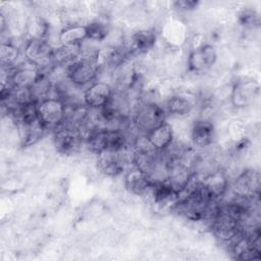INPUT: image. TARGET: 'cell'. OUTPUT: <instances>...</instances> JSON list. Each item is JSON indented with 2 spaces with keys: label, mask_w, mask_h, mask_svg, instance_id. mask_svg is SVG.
Here are the masks:
<instances>
[{
  "label": "cell",
  "mask_w": 261,
  "mask_h": 261,
  "mask_svg": "<svg viewBox=\"0 0 261 261\" xmlns=\"http://www.w3.org/2000/svg\"><path fill=\"white\" fill-rule=\"evenodd\" d=\"M167 113L160 104L155 101H140L130 109V122L142 135H146L156 126L166 121Z\"/></svg>",
  "instance_id": "cell-1"
},
{
  "label": "cell",
  "mask_w": 261,
  "mask_h": 261,
  "mask_svg": "<svg viewBox=\"0 0 261 261\" xmlns=\"http://www.w3.org/2000/svg\"><path fill=\"white\" fill-rule=\"evenodd\" d=\"M99 67L96 58L80 56L67 66V77L77 88H87L97 81Z\"/></svg>",
  "instance_id": "cell-2"
},
{
  "label": "cell",
  "mask_w": 261,
  "mask_h": 261,
  "mask_svg": "<svg viewBox=\"0 0 261 261\" xmlns=\"http://www.w3.org/2000/svg\"><path fill=\"white\" fill-rule=\"evenodd\" d=\"M53 52L54 47L43 39L27 40L23 47L24 59L39 67L42 72L49 71L55 65Z\"/></svg>",
  "instance_id": "cell-3"
},
{
  "label": "cell",
  "mask_w": 261,
  "mask_h": 261,
  "mask_svg": "<svg viewBox=\"0 0 261 261\" xmlns=\"http://www.w3.org/2000/svg\"><path fill=\"white\" fill-rule=\"evenodd\" d=\"M66 111L65 104L56 97H50L38 103V118L47 130H55L61 126L65 121Z\"/></svg>",
  "instance_id": "cell-4"
},
{
  "label": "cell",
  "mask_w": 261,
  "mask_h": 261,
  "mask_svg": "<svg viewBox=\"0 0 261 261\" xmlns=\"http://www.w3.org/2000/svg\"><path fill=\"white\" fill-rule=\"evenodd\" d=\"M83 142L85 141L82 133L64 123L53 133L54 147L61 155H73L81 149Z\"/></svg>",
  "instance_id": "cell-5"
},
{
  "label": "cell",
  "mask_w": 261,
  "mask_h": 261,
  "mask_svg": "<svg viewBox=\"0 0 261 261\" xmlns=\"http://www.w3.org/2000/svg\"><path fill=\"white\" fill-rule=\"evenodd\" d=\"M260 85L252 79H244L233 84L230 91V102L236 108L251 106L259 97Z\"/></svg>",
  "instance_id": "cell-6"
},
{
  "label": "cell",
  "mask_w": 261,
  "mask_h": 261,
  "mask_svg": "<svg viewBox=\"0 0 261 261\" xmlns=\"http://www.w3.org/2000/svg\"><path fill=\"white\" fill-rule=\"evenodd\" d=\"M217 60V52L211 44H201L191 50L188 55V69L191 72L203 73L215 64Z\"/></svg>",
  "instance_id": "cell-7"
},
{
  "label": "cell",
  "mask_w": 261,
  "mask_h": 261,
  "mask_svg": "<svg viewBox=\"0 0 261 261\" xmlns=\"http://www.w3.org/2000/svg\"><path fill=\"white\" fill-rule=\"evenodd\" d=\"M42 71L35 64L22 60L7 71L6 80L15 89H30L41 75Z\"/></svg>",
  "instance_id": "cell-8"
},
{
  "label": "cell",
  "mask_w": 261,
  "mask_h": 261,
  "mask_svg": "<svg viewBox=\"0 0 261 261\" xmlns=\"http://www.w3.org/2000/svg\"><path fill=\"white\" fill-rule=\"evenodd\" d=\"M112 96L113 90L109 83L96 81L84 90L83 99L89 109L99 110L109 103Z\"/></svg>",
  "instance_id": "cell-9"
},
{
  "label": "cell",
  "mask_w": 261,
  "mask_h": 261,
  "mask_svg": "<svg viewBox=\"0 0 261 261\" xmlns=\"http://www.w3.org/2000/svg\"><path fill=\"white\" fill-rule=\"evenodd\" d=\"M127 151L124 152H113L103 151L98 154L97 157V168L101 173L107 176H117L122 173L125 169V165L132 162L127 158Z\"/></svg>",
  "instance_id": "cell-10"
},
{
  "label": "cell",
  "mask_w": 261,
  "mask_h": 261,
  "mask_svg": "<svg viewBox=\"0 0 261 261\" xmlns=\"http://www.w3.org/2000/svg\"><path fill=\"white\" fill-rule=\"evenodd\" d=\"M228 179L224 171L216 168L201 176V188L211 201H219L228 190Z\"/></svg>",
  "instance_id": "cell-11"
},
{
  "label": "cell",
  "mask_w": 261,
  "mask_h": 261,
  "mask_svg": "<svg viewBox=\"0 0 261 261\" xmlns=\"http://www.w3.org/2000/svg\"><path fill=\"white\" fill-rule=\"evenodd\" d=\"M233 196L242 198H258L260 189V174L255 169L242 171L232 185Z\"/></svg>",
  "instance_id": "cell-12"
},
{
  "label": "cell",
  "mask_w": 261,
  "mask_h": 261,
  "mask_svg": "<svg viewBox=\"0 0 261 261\" xmlns=\"http://www.w3.org/2000/svg\"><path fill=\"white\" fill-rule=\"evenodd\" d=\"M157 33L152 29H142L134 32L124 50L127 55H139L148 53L157 42Z\"/></svg>",
  "instance_id": "cell-13"
},
{
  "label": "cell",
  "mask_w": 261,
  "mask_h": 261,
  "mask_svg": "<svg viewBox=\"0 0 261 261\" xmlns=\"http://www.w3.org/2000/svg\"><path fill=\"white\" fill-rule=\"evenodd\" d=\"M216 138L213 122L206 118H200L193 122L191 127V141L196 148H207L211 146Z\"/></svg>",
  "instance_id": "cell-14"
},
{
  "label": "cell",
  "mask_w": 261,
  "mask_h": 261,
  "mask_svg": "<svg viewBox=\"0 0 261 261\" xmlns=\"http://www.w3.org/2000/svg\"><path fill=\"white\" fill-rule=\"evenodd\" d=\"M154 180L137 167L128 170L124 176V187L128 193L135 196H145L150 193Z\"/></svg>",
  "instance_id": "cell-15"
},
{
  "label": "cell",
  "mask_w": 261,
  "mask_h": 261,
  "mask_svg": "<svg viewBox=\"0 0 261 261\" xmlns=\"http://www.w3.org/2000/svg\"><path fill=\"white\" fill-rule=\"evenodd\" d=\"M145 136L150 145L157 151H163L167 149L174 141L173 128L167 121H164L160 125L156 126Z\"/></svg>",
  "instance_id": "cell-16"
},
{
  "label": "cell",
  "mask_w": 261,
  "mask_h": 261,
  "mask_svg": "<svg viewBox=\"0 0 261 261\" xmlns=\"http://www.w3.org/2000/svg\"><path fill=\"white\" fill-rule=\"evenodd\" d=\"M22 147H30L39 142L45 135L47 128L39 120V118L27 122L16 124Z\"/></svg>",
  "instance_id": "cell-17"
},
{
  "label": "cell",
  "mask_w": 261,
  "mask_h": 261,
  "mask_svg": "<svg viewBox=\"0 0 261 261\" xmlns=\"http://www.w3.org/2000/svg\"><path fill=\"white\" fill-rule=\"evenodd\" d=\"M88 40L86 24L73 23L66 24L58 35L59 45L63 46H80Z\"/></svg>",
  "instance_id": "cell-18"
},
{
  "label": "cell",
  "mask_w": 261,
  "mask_h": 261,
  "mask_svg": "<svg viewBox=\"0 0 261 261\" xmlns=\"http://www.w3.org/2000/svg\"><path fill=\"white\" fill-rule=\"evenodd\" d=\"M195 107V102L185 94H175L169 97L165 104V111L167 114L174 116L189 115Z\"/></svg>",
  "instance_id": "cell-19"
},
{
  "label": "cell",
  "mask_w": 261,
  "mask_h": 261,
  "mask_svg": "<svg viewBox=\"0 0 261 261\" xmlns=\"http://www.w3.org/2000/svg\"><path fill=\"white\" fill-rule=\"evenodd\" d=\"M29 90H30L32 100L37 103H39L47 98L53 97L52 93H54L53 84L50 81V79L48 77V75L44 72L41 73L39 79Z\"/></svg>",
  "instance_id": "cell-20"
},
{
  "label": "cell",
  "mask_w": 261,
  "mask_h": 261,
  "mask_svg": "<svg viewBox=\"0 0 261 261\" xmlns=\"http://www.w3.org/2000/svg\"><path fill=\"white\" fill-rule=\"evenodd\" d=\"M20 51L16 45H14L11 41L2 42L0 47V60L2 68L9 69L15 66L18 62L17 59L19 57Z\"/></svg>",
  "instance_id": "cell-21"
},
{
  "label": "cell",
  "mask_w": 261,
  "mask_h": 261,
  "mask_svg": "<svg viewBox=\"0 0 261 261\" xmlns=\"http://www.w3.org/2000/svg\"><path fill=\"white\" fill-rule=\"evenodd\" d=\"M50 27L49 23L41 16L32 17L27 24L28 40L31 39H43L47 40Z\"/></svg>",
  "instance_id": "cell-22"
},
{
  "label": "cell",
  "mask_w": 261,
  "mask_h": 261,
  "mask_svg": "<svg viewBox=\"0 0 261 261\" xmlns=\"http://www.w3.org/2000/svg\"><path fill=\"white\" fill-rule=\"evenodd\" d=\"M86 28L88 33V40L92 42L104 41L110 32L109 24L103 19L91 20L86 23Z\"/></svg>",
  "instance_id": "cell-23"
},
{
  "label": "cell",
  "mask_w": 261,
  "mask_h": 261,
  "mask_svg": "<svg viewBox=\"0 0 261 261\" xmlns=\"http://www.w3.org/2000/svg\"><path fill=\"white\" fill-rule=\"evenodd\" d=\"M239 20L243 27L249 28V29L258 28L260 24L259 14L254 9H250V8H246L240 13Z\"/></svg>",
  "instance_id": "cell-24"
},
{
  "label": "cell",
  "mask_w": 261,
  "mask_h": 261,
  "mask_svg": "<svg viewBox=\"0 0 261 261\" xmlns=\"http://www.w3.org/2000/svg\"><path fill=\"white\" fill-rule=\"evenodd\" d=\"M200 2L195 0H178L172 2L173 7L178 11H192L199 6Z\"/></svg>",
  "instance_id": "cell-25"
}]
</instances>
